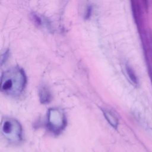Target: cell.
<instances>
[{
	"instance_id": "obj_7",
	"label": "cell",
	"mask_w": 152,
	"mask_h": 152,
	"mask_svg": "<svg viewBox=\"0 0 152 152\" xmlns=\"http://www.w3.org/2000/svg\"><path fill=\"white\" fill-rule=\"evenodd\" d=\"M8 56V51H7V52H5L4 53V55H2L1 65H2V64H3V63H4V62H5V61L7 60V59Z\"/></svg>"
},
{
	"instance_id": "obj_3",
	"label": "cell",
	"mask_w": 152,
	"mask_h": 152,
	"mask_svg": "<svg viewBox=\"0 0 152 152\" xmlns=\"http://www.w3.org/2000/svg\"><path fill=\"white\" fill-rule=\"evenodd\" d=\"M66 118L65 113L59 109L50 108L47 114L48 129L54 134L61 132L66 125Z\"/></svg>"
},
{
	"instance_id": "obj_1",
	"label": "cell",
	"mask_w": 152,
	"mask_h": 152,
	"mask_svg": "<svg viewBox=\"0 0 152 152\" xmlns=\"http://www.w3.org/2000/svg\"><path fill=\"white\" fill-rule=\"evenodd\" d=\"M27 83L24 70L19 66H14L4 71L1 78V90L5 94L13 97L20 96Z\"/></svg>"
},
{
	"instance_id": "obj_4",
	"label": "cell",
	"mask_w": 152,
	"mask_h": 152,
	"mask_svg": "<svg viewBox=\"0 0 152 152\" xmlns=\"http://www.w3.org/2000/svg\"><path fill=\"white\" fill-rule=\"evenodd\" d=\"M39 100L41 103L47 104L49 103L52 99V94L49 88L46 86H41L38 91Z\"/></svg>"
},
{
	"instance_id": "obj_6",
	"label": "cell",
	"mask_w": 152,
	"mask_h": 152,
	"mask_svg": "<svg viewBox=\"0 0 152 152\" xmlns=\"http://www.w3.org/2000/svg\"><path fill=\"white\" fill-rule=\"evenodd\" d=\"M126 73L128 74V76L131 80V81L132 83V84L137 85L138 84V80L137 76L134 72V71L132 70V69L128 65L126 66Z\"/></svg>"
},
{
	"instance_id": "obj_2",
	"label": "cell",
	"mask_w": 152,
	"mask_h": 152,
	"mask_svg": "<svg viewBox=\"0 0 152 152\" xmlns=\"http://www.w3.org/2000/svg\"><path fill=\"white\" fill-rule=\"evenodd\" d=\"M1 129L4 138L11 144H18L22 140V127L17 120L10 118H4Z\"/></svg>"
},
{
	"instance_id": "obj_5",
	"label": "cell",
	"mask_w": 152,
	"mask_h": 152,
	"mask_svg": "<svg viewBox=\"0 0 152 152\" xmlns=\"http://www.w3.org/2000/svg\"><path fill=\"white\" fill-rule=\"evenodd\" d=\"M102 112L107 122L114 128H116L118 126V119L115 114L111 110L106 109H102Z\"/></svg>"
}]
</instances>
